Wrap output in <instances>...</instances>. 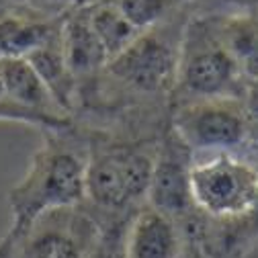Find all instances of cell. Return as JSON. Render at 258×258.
Segmentation results:
<instances>
[{"instance_id":"cell-1","label":"cell","mask_w":258,"mask_h":258,"mask_svg":"<svg viewBox=\"0 0 258 258\" xmlns=\"http://www.w3.org/2000/svg\"><path fill=\"white\" fill-rule=\"evenodd\" d=\"M84 207L101 230L123 228L146 205L160 132L88 127Z\"/></svg>"},{"instance_id":"cell-2","label":"cell","mask_w":258,"mask_h":258,"mask_svg":"<svg viewBox=\"0 0 258 258\" xmlns=\"http://www.w3.org/2000/svg\"><path fill=\"white\" fill-rule=\"evenodd\" d=\"M88 162V129L74 123L66 129L41 132V146L23 178L9 190L13 223L7 234H21L41 213L84 203Z\"/></svg>"},{"instance_id":"cell-3","label":"cell","mask_w":258,"mask_h":258,"mask_svg":"<svg viewBox=\"0 0 258 258\" xmlns=\"http://www.w3.org/2000/svg\"><path fill=\"white\" fill-rule=\"evenodd\" d=\"M209 96H238L256 105V80H250L217 41L205 15L190 11L180 37L170 103Z\"/></svg>"},{"instance_id":"cell-4","label":"cell","mask_w":258,"mask_h":258,"mask_svg":"<svg viewBox=\"0 0 258 258\" xmlns=\"http://www.w3.org/2000/svg\"><path fill=\"white\" fill-rule=\"evenodd\" d=\"M168 125L190 154L230 152L256 158V105L238 96L170 103Z\"/></svg>"},{"instance_id":"cell-5","label":"cell","mask_w":258,"mask_h":258,"mask_svg":"<svg viewBox=\"0 0 258 258\" xmlns=\"http://www.w3.org/2000/svg\"><path fill=\"white\" fill-rule=\"evenodd\" d=\"M188 195L192 209L209 219L232 221L254 215L258 199L256 158L230 152L192 154Z\"/></svg>"},{"instance_id":"cell-6","label":"cell","mask_w":258,"mask_h":258,"mask_svg":"<svg viewBox=\"0 0 258 258\" xmlns=\"http://www.w3.org/2000/svg\"><path fill=\"white\" fill-rule=\"evenodd\" d=\"M103 230L84 205L41 213L21 234L0 240L5 258H86Z\"/></svg>"},{"instance_id":"cell-7","label":"cell","mask_w":258,"mask_h":258,"mask_svg":"<svg viewBox=\"0 0 258 258\" xmlns=\"http://www.w3.org/2000/svg\"><path fill=\"white\" fill-rule=\"evenodd\" d=\"M190 156V150L176 138L166 121L156 150L146 205L174 217L178 223L195 213L188 195Z\"/></svg>"},{"instance_id":"cell-8","label":"cell","mask_w":258,"mask_h":258,"mask_svg":"<svg viewBox=\"0 0 258 258\" xmlns=\"http://www.w3.org/2000/svg\"><path fill=\"white\" fill-rule=\"evenodd\" d=\"M59 47L63 53V61H66V66L76 82V92H78V105L74 115L76 119L78 113L90 107L101 72L107 63V53L101 41L96 39L94 31L90 29L86 5L72 9L61 17Z\"/></svg>"},{"instance_id":"cell-9","label":"cell","mask_w":258,"mask_h":258,"mask_svg":"<svg viewBox=\"0 0 258 258\" xmlns=\"http://www.w3.org/2000/svg\"><path fill=\"white\" fill-rule=\"evenodd\" d=\"M188 250L180 223L150 205L125 221L119 238V258H188Z\"/></svg>"},{"instance_id":"cell-10","label":"cell","mask_w":258,"mask_h":258,"mask_svg":"<svg viewBox=\"0 0 258 258\" xmlns=\"http://www.w3.org/2000/svg\"><path fill=\"white\" fill-rule=\"evenodd\" d=\"M61 17H47L25 7L5 9L0 13V57H27L33 53L59 33Z\"/></svg>"},{"instance_id":"cell-11","label":"cell","mask_w":258,"mask_h":258,"mask_svg":"<svg viewBox=\"0 0 258 258\" xmlns=\"http://www.w3.org/2000/svg\"><path fill=\"white\" fill-rule=\"evenodd\" d=\"M0 84L11 99L27 111L51 121H74L53 101L51 92L25 57H0Z\"/></svg>"},{"instance_id":"cell-12","label":"cell","mask_w":258,"mask_h":258,"mask_svg":"<svg viewBox=\"0 0 258 258\" xmlns=\"http://www.w3.org/2000/svg\"><path fill=\"white\" fill-rule=\"evenodd\" d=\"M217 41L240 63L242 72L256 80V13H201Z\"/></svg>"},{"instance_id":"cell-13","label":"cell","mask_w":258,"mask_h":258,"mask_svg":"<svg viewBox=\"0 0 258 258\" xmlns=\"http://www.w3.org/2000/svg\"><path fill=\"white\" fill-rule=\"evenodd\" d=\"M25 59L37 72L41 82L51 92L53 101L61 107V111L74 117L78 105V92H76V82L66 66V61H63V53L59 47V33L41 47H37L33 53H29Z\"/></svg>"},{"instance_id":"cell-14","label":"cell","mask_w":258,"mask_h":258,"mask_svg":"<svg viewBox=\"0 0 258 258\" xmlns=\"http://www.w3.org/2000/svg\"><path fill=\"white\" fill-rule=\"evenodd\" d=\"M86 15L90 29L107 53V61L123 51L140 33L113 0H90L86 5Z\"/></svg>"},{"instance_id":"cell-15","label":"cell","mask_w":258,"mask_h":258,"mask_svg":"<svg viewBox=\"0 0 258 258\" xmlns=\"http://www.w3.org/2000/svg\"><path fill=\"white\" fill-rule=\"evenodd\" d=\"M0 121L31 125V127H37L39 132H45V129H66V127H72L76 123V119L68 121V123H59V121H51V119H45L41 115H35V113L27 111L25 107L17 105L11 96L5 92L3 84H0Z\"/></svg>"},{"instance_id":"cell-16","label":"cell","mask_w":258,"mask_h":258,"mask_svg":"<svg viewBox=\"0 0 258 258\" xmlns=\"http://www.w3.org/2000/svg\"><path fill=\"white\" fill-rule=\"evenodd\" d=\"M192 13H256V0H190Z\"/></svg>"},{"instance_id":"cell-17","label":"cell","mask_w":258,"mask_h":258,"mask_svg":"<svg viewBox=\"0 0 258 258\" xmlns=\"http://www.w3.org/2000/svg\"><path fill=\"white\" fill-rule=\"evenodd\" d=\"M123 228H111L103 230L99 242L92 248V252L86 258H119V238Z\"/></svg>"}]
</instances>
